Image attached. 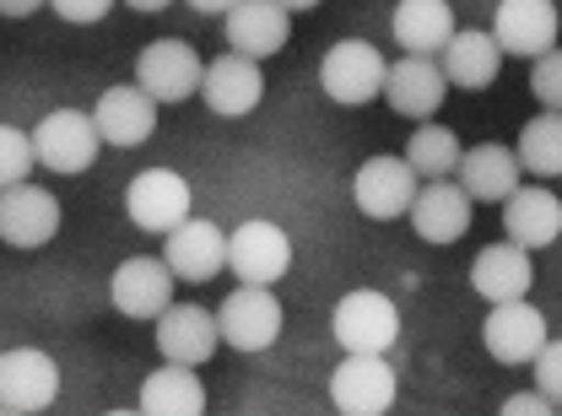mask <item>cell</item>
<instances>
[{"mask_svg": "<svg viewBox=\"0 0 562 416\" xmlns=\"http://www.w3.org/2000/svg\"><path fill=\"white\" fill-rule=\"evenodd\" d=\"M49 11H55L60 22H76V27H92V22H103V16L114 11V0H49Z\"/></svg>", "mask_w": 562, "mask_h": 416, "instance_id": "obj_33", "label": "cell"}, {"mask_svg": "<svg viewBox=\"0 0 562 416\" xmlns=\"http://www.w3.org/2000/svg\"><path fill=\"white\" fill-rule=\"evenodd\" d=\"M558 27L562 16L552 0H497V11H492V38L503 44V55L536 60V55L558 49Z\"/></svg>", "mask_w": 562, "mask_h": 416, "instance_id": "obj_12", "label": "cell"}, {"mask_svg": "<svg viewBox=\"0 0 562 416\" xmlns=\"http://www.w3.org/2000/svg\"><path fill=\"white\" fill-rule=\"evenodd\" d=\"M503 233L525 249H552L562 238V201L541 184H519L503 201Z\"/></svg>", "mask_w": 562, "mask_h": 416, "instance_id": "obj_23", "label": "cell"}, {"mask_svg": "<svg viewBox=\"0 0 562 416\" xmlns=\"http://www.w3.org/2000/svg\"><path fill=\"white\" fill-rule=\"evenodd\" d=\"M519 162L536 179H562V109H541L536 120H525L519 131Z\"/></svg>", "mask_w": 562, "mask_h": 416, "instance_id": "obj_28", "label": "cell"}, {"mask_svg": "<svg viewBox=\"0 0 562 416\" xmlns=\"http://www.w3.org/2000/svg\"><path fill=\"white\" fill-rule=\"evenodd\" d=\"M438 66L449 76V87L482 92V87L497 81V70H503V44L492 38L487 27H454V38L438 49Z\"/></svg>", "mask_w": 562, "mask_h": 416, "instance_id": "obj_24", "label": "cell"}, {"mask_svg": "<svg viewBox=\"0 0 562 416\" xmlns=\"http://www.w3.org/2000/svg\"><path fill=\"white\" fill-rule=\"evenodd\" d=\"M395 368L384 351H351L347 362L330 373V406L341 416H384L395 406Z\"/></svg>", "mask_w": 562, "mask_h": 416, "instance_id": "obj_6", "label": "cell"}, {"mask_svg": "<svg viewBox=\"0 0 562 416\" xmlns=\"http://www.w3.org/2000/svg\"><path fill=\"white\" fill-rule=\"evenodd\" d=\"M146 416H201L206 412V384L190 362H162L157 373L140 379V401Z\"/></svg>", "mask_w": 562, "mask_h": 416, "instance_id": "obj_26", "label": "cell"}, {"mask_svg": "<svg viewBox=\"0 0 562 416\" xmlns=\"http://www.w3.org/2000/svg\"><path fill=\"white\" fill-rule=\"evenodd\" d=\"M222 33H227V49H238L249 60H271L292 38V11L281 0H238L222 16Z\"/></svg>", "mask_w": 562, "mask_h": 416, "instance_id": "obj_14", "label": "cell"}, {"mask_svg": "<svg viewBox=\"0 0 562 416\" xmlns=\"http://www.w3.org/2000/svg\"><path fill=\"white\" fill-rule=\"evenodd\" d=\"M33 162H38L33 136H22L16 125H5V131H0V184H5V190H11V184H27Z\"/></svg>", "mask_w": 562, "mask_h": 416, "instance_id": "obj_30", "label": "cell"}, {"mask_svg": "<svg viewBox=\"0 0 562 416\" xmlns=\"http://www.w3.org/2000/svg\"><path fill=\"white\" fill-rule=\"evenodd\" d=\"M125 5H131V11H146V16H151V11H168L173 0H125Z\"/></svg>", "mask_w": 562, "mask_h": 416, "instance_id": "obj_37", "label": "cell"}, {"mask_svg": "<svg viewBox=\"0 0 562 416\" xmlns=\"http://www.w3.org/2000/svg\"><path fill=\"white\" fill-rule=\"evenodd\" d=\"M227 249H233V233H222V227L206 222V216H184V222L168 233L162 260L173 266V277L179 281L201 286V281H216L222 271H227Z\"/></svg>", "mask_w": 562, "mask_h": 416, "instance_id": "obj_9", "label": "cell"}, {"mask_svg": "<svg viewBox=\"0 0 562 416\" xmlns=\"http://www.w3.org/2000/svg\"><path fill=\"white\" fill-rule=\"evenodd\" d=\"M330 336H336L347 351H390L401 341V308H395L384 292L357 286V292H347V297L336 303Z\"/></svg>", "mask_w": 562, "mask_h": 416, "instance_id": "obj_5", "label": "cell"}, {"mask_svg": "<svg viewBox=\"0 0 562 416\" xmlns=\"http://www.w3.org/2000/svg\"><path fill=\"white\" fill-rule=\"evenodd\" d=\"M216 347H222V325H216L211 308H195V303L162 308V319H157V351H162L168 362L201 368V362L216 357Z\"/></svg>", "mask_w": 562, "mask_h": 416, "instance_id": "obj_20", "label": "cell"}, {"mask_svg": "<svg viewBox=\"0 0 562 416\" xmlns=\"http://www.w3.org/2000/svg\"><path fill=\"white\" fill-rule=\"evenodd\" d=\"M443 92H449V76H443V66L432 55H406L384 76V103L401 120H432L443 109Z\"/></svg>", "mask_w": 562, "mask_h": 416, "instance_id": "obj_18", "label": "cell"}, {"mask_svg": "<svg viewBox=\"0 0 562 416\" xmlns=\"http://www.w3.org/2000/svg\"><path fill=\"white\" fill-rule=\"evenodd\" d=\"M173 266L168 260H151L136 255L125 260L114 281H109V303L125 314V319H162V308H173Z\"/></svg>", "mask_w": 562, "mask_h": 416, "instance_id": "obj_13", "label": "cell"}, {"mask_svg": "<svg viewBox=\"0 0 562 416\" xmlns=\"http://www.w3.org/2000/svg\"><path fill=\"white\" fill-rule=\"evenodd\" d=\"M216 325H222V347L233 351H271L281 336V303L271 286L260 281H238L222 308H216Z\"/></svg>", "mask_w": 562, "mask_h": 416, "instance_id": "obj_2", "label": "cell"}, {"mask_svg": "<svg viewBox=\"0 0 562 416\" xmlns=\"http://www.w3.org/2000/svg\"><path fill=\"white\" fill-rule=\"evenodd\" d=\"M471 190L465 184H443V179H427L412 201V233L422 244H460L471 233Z\"/></svg>", "mask_w": 562, "mask_h": 416, "instance_id": "obj_19", "label": "cell"}, {"mask_svg": "<svg viewBox=\"0 0 562 416\" xmlns=\"http://www.w3.org/2000/svg\"><path fill=\"white\" fill-rule=\"evenodd\" d=\"M60 395V368L38 347H11L0 357V412L5 416H38Z\"/></svg>", "mask_w": 562, "mask_h": 416, "instance_id": "obj_4", "label": "cell"}, {"mask_svg": "<svg viewBox=\"0 0 562 416\" xmlns=\"http://www.w3.org/2000/svg\"><path fill=\"white\" fill-rule=\"evenodd\" d=\"M547 412H558V401L541 395V384L525 390V395H508V401H503V416H547Z\"/></svg>", "mask_w": 562, "mask_h": 416, "instance_id": "obj_34", "label": "cell"}, {"mask_svg": "<svg viewBox=\"0 0 562 416\" xmlns=\"http://www.w3.org/2000/svg\"><path fill=\"white\" fill-rule=\"evenodd\" d=\"M519 173H525V162H519V151H508V146H471L465 157H460V184L471 190V201H487V206H503L514 190H519Z\"/></svg>", "mask_w": 562, "mask_h": 416, "instance_id": "obj_25", "label": "cell"}, {"mask_svg": "<svg viewBox=\"0 0 562 416\" xmlns=\"http://www.w3.org/2000/svg\"><path fill=\"white\" fill-rule=\"evenodd\" d=\"M536 384H541V395H552L562 412V336L558 341H547L541 357H536Z\"/></svg>", "mask_w": 562, "mask_h": 416, "instance_id": "obj_32", "label": "cell"}, {"mask_svg": "<svg viewBox=\"0 0 562 416\" xmlns=\"http://www.w3.org/2000/svg\"><path fill=\"white\" fill-rule=\"evenodd\" d=\"M33 146H38V162L49 168V173H87L92 162H98V151H103V131H98V120L92 114H81V109H55V114H44L38 120V131H33Z\"/></svg>", "mask_w": 562, "mask_h": 416, "instance_id": "obj_3", "label": "cell"}, {"mask_svg": "<svg viewBox=\"0 0 562 416\" xmlns=\"http://www.w3.org/2000/svg\"><path fill=\"white\" fill-rule=\"evenodd\" d=\"M390 27L406 55H438L454 38V11H449V0H401Z\"/></svg>", "mask_w": 562, "mask_h": 416, "instance_id": "obj_27", "label": "cell"}, {"mask_svg": "<svg viewBox=\"0 0 562 416\" xmlns=\"http://www.w3.org/2000/svg\"><path fill=\"white\" fill-rule=\"evenodd\" d=\"M530 92L541 109H562V49H547L530 60Z\"/></svg>", "mask_w": 562, "mask_h": 416, "instance_id": "obj_31", "label": "cell"}, {"mask_svg": "<svg viewBox=\"0 0 562 416\" xmlns=\"http://www.w3.org/2000/svg\"><path fill=\"white\" fill-rule=\"evenodd\" d=\"M125 211H131V222H136L140 233H162L168 238L190 216V184L173 168H146L125 190Z\"/></svg>", "mask_w": 562, "mask_h": 416, "instance_id": "obj_11", "label": "cell"}, {"mask_svg": "<svg viewBox=\"0 0 562 416\" xmlns=\"http://www.w3.org/2000/svg\"><path fill=\"white\" fill-rule=\"evenodd\" d=\"M471 286L487 297V303H514V297H530L536 286V271H530V249L503 238V244H487L476 260H471Z\"/></svg>", "mask_w": 562, "mask_h": 416, "instance_id": "obj_22", "label": "cell"}, {"mask_svg": "<svg viewBox=\"0 0 562 416\" xmlns=\"http://www.w3.org/2000/svg\"><path fill=\"white\" fill-rule=\"evenodd\" d=\"M38 5H49V0H0V11H5V16H33Z\"/></svg>", "mask_w": 562, "mask_h": 416, "instance_id": "obj_36", "label": "cell"}, {"mask_svg": "<svg viewBox=\"0 0 562 416\" xmlns=\"http://www.w3.org/2000/svg\"><path fill=\"white\" fill-rule=\"evenodd\" d=\"M422 173L406 162V157H368L351 179V201L362 216L373 222H395V216H412V201H417Z\"/></svg>", "mask_w": 562, "mask_h": 416, "instance_id": "obj_7", "label": "cell"}, {"mask_svg": "<svg viewBox=\"0 0 562 416\" xmlns=\"http://www.w3.org/2000/svg\"><path fill=\"white\" fill-rule=\"evenodd\" d=\"M460 157H465L460 136L449 125H432V120H422L417 136L406 140V162L417 168L422 179H454L460 173Z\"/></svg>", "mask_w": 562, "mask_h": 416, "instance_id": "obj_29", "label": "cell"}, {"mask_svg": "<svg viewBox=\"0 0 562 416\" xmlns=\"http://www.w3.org/2000/svg\"><path fill=\"white\" fill-rule=\"evenodd\" d=\"M227 271L238 281H260V286H277L292 271V238L281 233L277 222H244L233 233V249H227Z\"/></svg>", "mask_w": 562, "mask_h": 416, "instance_id": "obj_16", "label": "cell"}, {"mask_svg": "<svg viewBox=\"0 0 562 416\" xmlns=\"http://www.w3.org/2000/svg\"><path fill=\"white\" fill-rule=\"evenodd\" d=\"M384 76H390V66H384V55L368 38H341L319 60V87L341 109H362V103L384 98Z\"/></svg>", "mask_w": 562, "mask_h": 416, "instance_id": "obj_1", "label": "cell"}, {"mask_svg": "<svg viewBox=\"0 0 562 416\" xmlns=\"http://www.w3.org/2000/svg\"><path fill=\"white\" fill-rule=\"evenodd\" d=\"M281 5H286V11H314L319 0H281Z\"/></svg>", "mask_w": 562, "mask_h": 416, "instance_id": "obj_38", "label": "cell"}, {"mask_svg": "<svg viewBox=\"0 0 562 416\" xmlns=\"http://www.w3.org/2000/svg\"><path fill=\"white\" fill-rule=\"evenodd\" d=\"M136 81L157 103H190L206 81V66L184 38H157L136 55Z\"/></svg>", "mask_w": 562, "mask_h": 416, "instance_id": "obj_8", "label": "cell"}, {"mask_svg": "<svg viewBox=\"0 0 562 416\" xmlns=\"http://www.w3.org/2000/svg\"><path fill=\"white\" fill-rule=\"evenodd\" d=\"M260 98H266V70L260 60H249V55H222V60H211L206 66V81H201V103H206L211 114H222V120H244V114H255L260 109Z\"/></svg>", "mask_w": 562, "mask_h": 416, "instance_id": "obj_15", "label": "cell"}, {"mask_svg": "<svg viewBox=\"0 0 562 416\" xmlns=\"http://www.w3.org/2000/svg\"><path fill=\"white\" fill-rule=\"evenodd\" d=\"M482 341H487V351L503 368H525V362L541 357V347L552 336H547V314L530 308L525 297H514V303H492L487 325H482Z\"/></svg>", "mask_w": 562, "mask_h": 416, "instance_id": "obj_10", "label": "cell"}, {"mask_svg": "<svg viewBox=\"0 0 562 416\" xmlns=\"http://www.w3.org/2000/svg\"><path fill=\"white\" fill-rule=\"evenodd\" d=\"M60 233V201L38 184H11L0 195V238L11 249H44Z\"/></svg>", "mask_w": 562, "mask_h": 416, "instance_id": "obj_17", "label": "cell"}, {"mask_svg": "<svg viewBox=\"0 0 562 416\" xmlns=\"http://www.w3.org/2000/svg\"><path fill=\"white\" fill-rule=\"evenodd\" d=\"M184 5H190L195 16H227V11H233L238 0H184Z\"/></svg>", "mask_w": 562, "mask_h": 416, "instance_id": "obj_35", "label": "cell"}, {"mask_svg": "<svg viewBox=\"0 0 562 416\" xmlns=\"http://www.w3.org/2000/svg\"><path fill=\"white\" fill-rule=\"evenodd\" d=\"M92 120L109 146H140L157 131V98L140 87V81H125V87H109L98 103H92Z\"/></svg>", "mask_w": 562, "mask_h": 416, "instance_id": "obj_21", "label": "cell"}]
</instances>
